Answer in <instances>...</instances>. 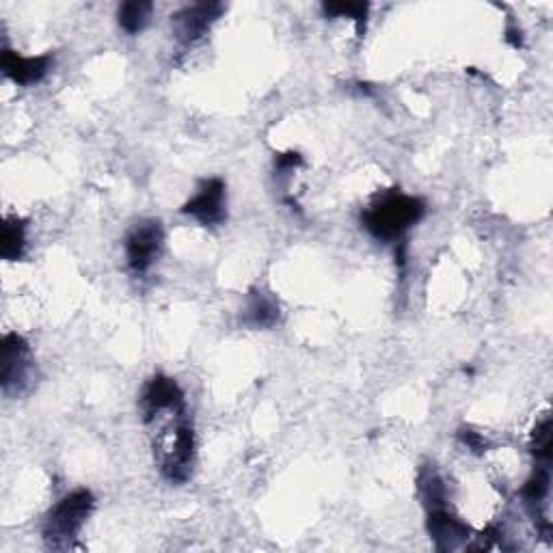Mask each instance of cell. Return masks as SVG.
I'll list each match as a JSON object with an SVG mask.
<instances>
[{"mask_svg":"<svg viewBox=\"0 0 553 553\" xmlns=\"http://www.w3.org/2000/svg\"><path fill=\"white\" fill-rule=\"evenodd\" d=\"M143 420L154 428V461L169 482H186L195 465V433L188 422L186 402L143 411Z\"/></svg>","mask_w":553,"mask_h":553,"instance_id":"obj_1","label":"cell"},{"mask_svg":"<svg viewBox=\"0 0 553 553\" xmlns=\"http://www.w3.org/2000/svg\"><path fill=\"white\" fill-rule=\"evenodd\" d=\"M424 212L426 204L422 199L404 193H389L374 201L361 214V221L376 240L394 242L407 234L415 223H420Z\"/></svg>","mask_w":553,"mask_h":553,"instance_id":"obj_2","label":"cell"},{"mask_svg":"<svg viewBox=\"0 0 553 553\" xmlns=\"http://www.w3.org/2000/svg\"><path fill=\"white\" fill-rule=\"evenodd\" d=\"M96 506L91 491L78 489L70 495H65L61 502L50 510V515L44 525V538L50 549H70L78 538L83 525Z\"/></svg>","mask_w":553,"mask_h":553,"instance_id":"obj_3","label":"cell"},{"mask_svg":"<svg viewBox=\"0 0 553 553\" xmlns=\"http://www.w3.org/2000/svg\"><path fill=\"white\" fill-rule=\"evenodd\" d=\"M31 348L18 333H9L0 344V385L7 396L20 394L31 379Z\"/></svg>","mask_w":553,"mask_h":553,"instance_id":"obj_4","label":"cell"},{"mask_svg":"<svg viewBox=\"0 0 553 553\" xmlns=\"http://www.w3.org/2000/svg\"><path fill=\"white\" fill-rule=\"evenodd\" d=\"M163 225L156 219L141 221L132 227L126 238V260L132 273L143 275L150 271L163 251Z\"/></svg>","mask_w":553,"mask_h":553,"instance_id":"obj_5","label":"cell"},{"mask_svg":"<svg viewBox=\"0 0 553 553\" xmlns=\"http://www.w3.org/2000/svg\"><path fill=\"white\" fill-rule=\"evenodd\" d=\"M225 204H227L225 184L219 178H212L201 182L197 193L184 204L182 212L188 214V217H193L204 227H214L225 221Z\"/></svg>","mask_w":553,"mask_h":553,"instance_id":"obj_6","label":"cell"},{"mask_svg":"<svg viewBox=\"0 0 553 553\" xmlns=\"http://www.w3.org/2000/svg\"><path fill=\"white\" fill-rule=\"evenodd\" d=\"M221 13H223L221 3H197L186 7L173 16L175 35H178L180 42L191 44L219 20Z\"/></svg>","mask_w":553,"mask_h":553,"instance_id":"obj_7","label":"cell"},{"mask_svg":"<svg viewBox=\"0 0 553 553\" xmlns=\"http://www.w3.org/2000/svg\"><path fill=\"white\" fill-rule=\"evenodd\" d=\"M428 532H430V538L435 541L437 549L445 551V549H454L458 543H463L469 534V528L461 519L452 515L448 506H443V508L428 510Z\"/></svg>","mask_w":553,"mask_h":553,"instance_id":"obj_8","label":"cell"},{"mask_svg":"<svg viewBox=\"0 0 553 553\" xmlns=\"http://www.w3.org/2000/svg\"><path fill=\"white\" fill-rule=\"evenodd\" d=\"M0 65L7 78L16 85H35L50 70V57H22L13 50H3Z\"/></svg>","mask_w":553,"mask_h":553,"instance_id":"obj_9","label":"cell"},{"mask_svg":"<svg viewBox=\"0 0 553 553\" xmlns=\"http://www.w3.org/2000/svg\"><path fill=\"white\" fill-rule=\"evenodd\" d=\"M152 11H154V5L150 0H128V3L121 5L117 11L119 26L126 33L137 35L145 29L147 22H150Z\"/></svg>","mask_w":553,"mask_h":553,"instance_id":"obj_10","label":"cell"},{"mask_svg":"<svg viewBox=\"0 0 553 553\" xmlns=\"http://www.w3.org/2000/svg\"><path fill=\"white\" fill-rule=\"evenodd\" d=\"M26 247V225L22 219L11 217L3 225V238H0V253L9 262L22 258Z\"/></svg>","mask_w":553,"mask_h":553,"instance_id":"obj_11","label":"cell"},{"mask_svg":"<svg viewBox=\"0 0 553 553\" xmlns=\"http://www.w3.org/2000/svg\"><path fill=\"white\" fill-rule=\"evenodd\" d=\"M247 316L253 327H273L279 320V305L264 292H255L247 307Z\"/></svg>","mask_w":553,"mask_h":553,"instance_id":"obj_12","label":"cell"},{"mask_svg":"<svg viewBox=\"0 0 553 553\" xmlns=\"http://www.w3.org/2000/svg\"><path fill=\"white\" fill-rule=\"evenodd\" d=\"M549 469L547 467H541L534 471V476L525 482L523 487V497L525 502H528L530 506H541L545 499H547V493H549Z\"/></svg>","mask_w":553,"mask_h":553,"instance_id":"obj_13","label":"cell"},{"mask_svg":"<svg viewBox=\"0 0 553 553\" xmlns=\"http://www.w3.org/2000/svg\"><path fill=\"white\" fill-rule=\"evenodd\" d=\"M532 454L538 458V461H543L545 465L551 463L553 456V441H551V420H543L541 424L536 426L534 435H532Z\"/></svg>","mask_w":553,"mask_h":553,"instance_id":"obj_14","label":"cell"},{"mask_svg":"<svg viewBox=\"0 0 553 553\" xmlns=\"http://www.w3.org/2000/svg\"><path fill=\"white\" fill-rule=\"evenodd\" d=\"M368 5L366 3H327L325 5V13L327 16H335V18H353L359 22H366L368 16Z\"/></svg>","mask_w":553,"mask_h":553,"instance_id":"obj_15","label":"cell"},{"mask_svg":"<svg viewBox=\"0 0 553 553\" xmlns=\"http://www.w3.org/2000/svg\"><path fill=\"white\" fill-rule=\"evenodd\" d=\"M461 439L474 452H484V448H487V441H484L478 433H471V430H461Z\"/></svg>","mask_w":553,"mask_h":553,"instance_id":"obj_16","label":"cell"}]
</instances>
